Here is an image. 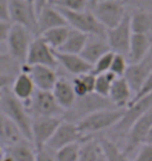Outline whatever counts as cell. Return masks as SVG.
I'll list each match as a JSON object with an SVG mask.
<instances>
[{
  "label": "cell",
  "instance_id": "35",
  "mask_svg": "<svg viewBox=\"0 0 152 161\" xmlns=\"http://www.w3.org/2000/svg\"><path fill=\"white\" fill-rule=\"evenodd\" d=\"M132 159L137 161H152V143H142L135 151Z\"/></svg>",
  "mask_w": 152,
  "mask_h": 161
},
{
  "label": "cell",
  "instance_id": "2",
  "mask_svg": "<svg viewBox=\"0 0 152 161\" xmlns=\"http://www.w3.org/2000/svg\"><path fill=\"white\" fill-rule=\"evenodd\" d=\"M0 112L12 119L20 129L23 136L30 141L31 138V116L23 102L13 94L11 89L2 90L0 99Z\"/></svg>",
  "mask_w": 152,
  "mask_h": 161
},
{
  "label": "cell",
  "instance_id": "46",
  "mask_svg": "<svg viewBox=\"0 0 152 161\" xmlns=\"http://www.w3.org/2000/svg\"><path fill=\"white\" fill-rule=\"evenodd\" d=\"M117 1H124V0H117Z\"/></svg>",
  "mask_w": 152,
  "mask_h": 161
},
{
  "label": "cell",
  "instance_id": "18",
  "mask_svg": "<svg viewBox=\"0 0 152 161\" xmlns=\"http://www.w3.org/2000/svg\"><path fill=\"white\" fill-rule=\"evenodd\" d=\"M109 50H111V48H109L105 36L89 35L85 46L80 53V56L86 61H88L91 65H93L102 54H104Z\"/></svg>",
  "mask_w": 152,
  "mask_h": 161
},
{
  "label": "cell",
  "instance_id": "5",
  "mask_svg": "<svg viewBox=\"0 0 152 161\" xmlns=\"http://www.w3.org/2000/svg\"><path fill=\"white\" fill-rule=\"evenodd\" d=\"M112 107H115V106L112 104L108 97H103L95 92H92L82 97H76V101L72 107L64 113V118L77 122L80 118L94 111Z\"/></svg>",
  "mask_w": 152,
  "mask_h": 161
},
{
  "label": "cell",
  "instance_id": "17",
  "mask_svg": "<svg viewBox=\"0 0 152 161\" xmlns=\"http://www.w3.org/2000/svg\"><path fill=\"white\" fill-rule=\"evenodd\" d=\"M39 35L49 28L68 25L61 12L55 6L46 4L37 13Z\"/></svg>",
  "mask_w": 152,
  "mask_h": 161
},
{
  "label": "cell",
  "instance_id": "13",
  "mask_svg": "<svg viewBox=\"0 0 152 161\" xmlns=\"http://www.w3.org/2000/svg\"><path fill=\"white\" fill-rule=\"evenodd\" d=\"M20 70H23L30 75L32 82L38 90L51 91L54 84L59 79L55 68L50 66L28 65L26 63H23L20 65Z\"/></svg>",
  "mask_w": 152,
  "mask_h": 161
},
{
  "label": "cell",
  "instance_id": "45",
  "mask_svg": "<svg viewBox=\"0 0 152 161\" xmlns=\"http://www.w3.org/2000/svg\"><path fill=\"white\" fill-rule=\"evenodd\" d=\"M1 94H2V91H0V99H1Z\"/></svg>",
  "mask_w": 152,
  "mask_h": 161
},
{
  "label": "cell",
  "instance_id": "37",
  "mask_svg": "<svg viewBox=\"0 0 152 161\" xmlns=\"http://www.w3.org/2000/svg\"><path fill=\"white\" fill-rule=\"evenodd\" d=\"M16 76L15 73L9 72L8 70L0 68V91L4 90L5 88L11 87L13 80Z\"/></svg>",
  "mask_w": 152,
  "mask_h": 161
},
{
  "label": "cell",
  "instance_id": "14",
  "mask_svg": "<svg viewBox=\"0 0 152 161\" xmlns=\"http://www.w3.org/2000/svg\"><path fill=\"white\" fill-rule=\"evenodd\" d=\"M80 140H82V136L77 128L76 122L63 118V120L60 122L56 130L54 131L52 136L50 137V139L45 146H47L55 152L60 147L66 146L68 143Z\"/></svg>",
  "mask_w": 152,
  "mask_h": 161
},
{
  "label": "cell",
  "instance_id": "1",
  "mask_svg": "<svg viewBox=\"0 0 152 161\" xmlns=\"http://www.w3.org/2000/svg\"><path fill=\"white\" fill-rule=\"evenodd\" d=\"M125 108H104L94 111L76 122L82 138L114 128L124 114Z\"/></svg>",
  "mask_w": 152,
  "mask_h": 161
},
{
  "label": "cell",
  "instance_id": "11",
  "mask_svg": "<svg viewBox=\"0 0 152 161\" xmlns=\"http://www.w3.org/2000/svg\"><path fill=\"white\" fill-rule=\"evenodd\" d=\"M25 63L28 65H45L53 68L57 67L54 49L48 45L40 35L34 37L29 45Z\"/></svg>",
  "mask_w": 152,
  "mask_h": 161
},
{
  "label": "cell",
  "instance_id": "3",
  "mask_svg": "<svg viewBox=\"0 0 152 161\" xmlns=\"http://www.w3.org/2000/svg\"><path fill=\"white\" fill-rule=\"evenodd\" d=\"M64 15L67 24L71 28L79 31L86 35H98L105 36L106 30L98 21L91 8L85 11H67L59 8Z\"/></svg>",
  "mask_w": 152,
  "mask_h": 161
},
{
  "label": "cell",
  "instance_id": "32",
  "mask_svg": "<svg viewBox=\"0 0 152 161\" xmlns=\"http://www.w3.org/2000/svg\"><path fill=\"white\" fill-rule=\"evenodd\" d=\"M128 65H129V63L125 54L115 53L108 71L112 72L113 75L115 76H117V78H119V76H124Z\"/></svg>",
  "mask_w": 152,
  "mask_h": 161
},
{
  "label": "cell",
  "instance_id": "27",
  "mask_svg": "<svg viewBox=\"0 0 152 161\" xmlns=\"http://www.w3.org/2000/svg\"><path fill=\"white\" fill-rule=\"evenodd\" d=\"M71 27L69 25H61L49 28V30L43 31L40 34V36L45 40V42L49 45L54 50L60 49V47L66 41L68 35L70 33Z\"/></svg>",
  "mask_w": 152,
  "mask_h": 161
},
{
  "label": "cell",
  "instance_id": "4",
  "mask_svg": "<svg viewBox=\"0 0 152 161\" xmlns=\"http://www.w3.org/2000/svg\"><path fill=\"white\" fill-rule=\"evenodd\" d=\"M34 37L35 36L26 27L12 23L8 39L5 42L8 46V56L20 65L25 63L29 45Z\"/></svg>",
  "mask_w": 152,
  "mask_h": 161
},
{
  "label": "cell",
  "instance_id": "9",
  "mask_svg": "<svg viewBox=\"0 0 152 161\" xmlns=\"http://www.w3.org/2000/svg\"><path fill=\"white\" fill-rule=\"evenodd\" d=\"M152 125V107L142 114L140 117L130 125L129 130L127 131V139L124 147H123V153L126 156V158H132V155H134L135 151L142 143L144 142V139L146 137L147 132L149 131Z\"/></svg>",
  "mask_w": 152,
  "mask_h": 161
},
{
  "label": "cell",
  "instance_id": "34",
  "mask_svg": "<svg viewBox=\"0 0 152 161\" xmlns=\"http://www.w3.org/2000/svg\"><path fill=\"white\" fill-rule=\"evenodd\" d=\"M151 93H152V72L143 80V83L141 84V86L139 87V89L135 91L134 96H132V99L129 104H131V103H134V102H137L139 99L151 94Z\"/></svg>",
  "mask_w": 152,
  "mask_h": 161
},
{
  "label": "cell",
  "instance_id": "15",
  "mask_svg": "<svg viewBox=\"0 0 152 161\" xmlns=\"http://www.w3.org/2000/svg\"><path fill=\"white\" fill-rule=\"evenodd\" d=\"M57 61V66H60L65 71L74 76L90 72L92 65L80 56V53H68L54 50Z\"/></svg>",
  "mask_w": 152,
  "mask_h": 161
},
{
  "label": "cell",
  "instance_id": "29",
  "mask_svg": "<svg viewBox=\"0 0 152 161\" xmlns=\"http://www.w3.org/2000/svg\"><path fill=\"white\" fill-rule=\"evenodd\" d=\"M81 141V140H80ZM80 141L68 143L55 151V160L57 161H77L79 160Z\"/></svg>",
  "mask_w": 152,
  "mask_h": 161
},
{
  "label": "cell",
  "instance_id": "33",
  "mask_svg": "<svg viewBox=\"0 0 152 161\" xmlns=\"http://www.w3.org/2000/svg\"><path fill=\"white\" fill-rule=\"evenodd\" d=\"M114 53H115L114 51L109 50L107 53H105L104 54H102V56L93 64L91 71L94 75H99V73L108 71L109 67H111V64H112V61H113V58H114Z\"/></svg>",
  "mask_w": 152,
  "mask_h": 161
},
{
  "label": "cell",
  "instance_id": "22",
  "mask_svg": "<svg viewBox=\"0 0 152 161\" xmlns=\"http://www.w3.org/2000/svg\"><path fill=\"white\" fill-rule=\"evenodd\" d=\"M2 160L32 161L35 160V150L31 141L22 139L19 142L4 147Z\"/></svg>",
  "mask_w": 152,
  "mask_h": 161
},
{
  "label": "cell",
  "instance_id": "24",
  "mask_svg": "<svg viewBox=\"0 0 152 161\" xmlns=\"http://www.w3.org/2000/svg\"><path fill=\"white\" fill-rule=\"evenodd\" d=\"M80 161H101L105 160L99 138L85 137L80 141Z\"/></svg>",
  "mask_w": 152,
  "mask_h": 161
},
{
  "label": "cell",
  "instance_id": "42",
  "mask_svg": "<svg viewBox=\"0 0 152 161\" xmlns=\"http://www.w3.org/2000/svg\"><path fill=\"white\" fill-rule=\"evenodd\" d=\"M100 0H89V3H90V8H92L94 5L96 4L97 2H99Z\"/></svg>",
  "mask_w": 152,
  "mask_h": 161
},
{
  "label": "cell",
  "instance_id": "39",
  "mask_svg": "<svg viewBox=\"0 0 152 161\" xmlns=\"http://www.w3.org/2000/svg\"><path fill=\"white\" fill-rule=\"evenodd\" d=\"M8 2L9 0H0V20H8Z\"/></svg>",
  "mask_w": 152,
  "mask_h": 161
},
{
  "label": "cell",
  "instance_id": "12",
  "mask_svg": "<svg viewBox=\"0 0 152 161\" xmlns=\"http://www.w3.org/2000/svg\"><path fill=\"white\" fill-rule=\"evenodd\" d=\"M132 31L129 21V13L116 26L108 28L105 31L106 41L112 51L122 54H127L129 42H130Z\"/></svg>",
  "mask_w": 152,
  "mask_h": 161
},
{
  "label": "cell",
  "instance_id": "6",
  "mask_svg": "<svg viewBox=\"0 0 152 161\" xmlns=\"http://www.w3.org/2000/svg\"><path fill=\"white\" fill-rule=\"evenodd\" d=\"M28 112L32 117H50L61 116L64 117L65 111L60 107L51 91L35 90L34 95L26 104Z\"/></svg>",
  "mask_w": 152,
  "mask_h": 161
},
{
  "label": "cell",
  "instance_id": "47",
  "mask_svg": "<svg viewBox=\"0 0 152 161\" xmlns=\"http://www.w3.org/2000/svg\"><path fill=\"white\" fill-rule=\"evenodd\" d=\"M2 56V53H1V51H0V57H1Z\"/></svg>",
  "mask_w": 152,
  "mask_h": 161
},
{
  "label": "cell",
  "instance_id": "36",
  "mask_svg": "<svg viewBox=\"0 0 152 161\" xmlns=\"http://www.w3.org/2000/svg\"><path fill=\"white\" fill-rule=\"evenodd\" d=\"M35 160L40 161H52L55 160V152L47 146H44L42 149L35 151Z\"/></svg>",
  "mask_w": 152,
  "mask_h": 161
},
{
  "label": "cell",
  "instance_id": "41",
  "mask_svg": "<svg viewBox=\"0 0 152 161\" xmlns=\"http://www.w3.org/2000/svg\"><path fill=\"white\" fill-rule=\"evenodd\" d=\"M144 142H148V143H152V125L150 127L149 131L147 132L146 137L144 139Z\"/></svg>",
  "mask_w": 152,
  "mask_h": 161
},
{
  "label": "cell",
  "instance_id": "16",
  "mask_svg": "<svg viewBox=\"0 0 152 161\" xmlns=\"http://www.w3.org/2000/svg\"><path fill=\"white\" fill-rule=\"evenodd\" d=\"M152 44V35L132 33L126 58L129 64L141 62L147 57Z\"/></svg>",
  "mask_w": 152,
  "mask_h": 161
},
{
  "label": "cell",
  "instance_id": "28",
  "mask_svg": "<svg viewBox=\"0 0 152 161\" xmlns=\"http://www.w3.org/2000/svg\"><path fill=\"white\" fill-rule=\"evenodd\" d=\"M105 160H126V156L123 153V149H120L118 144L107 137H99Z\"/></svg>",
  "mask_w": 152,
  "mask_h": 161
},
{
  "label": "cell",
  "instance_id": "31",
  "mask_svg": "<svg viewBox=\"0 0 152 161\" xmlns=\"http://www.w3.org/2000/svg\"><path fill=\"white\" fill-rule=\"evenodd\" d=\"M48 4L67 11H85L90 8L89 0H49Z\"/></svg>",
  "mask_w": 152,
  "mask_h": 161
},
{
  "label": "cell",
  "instance_id": "7",
  "mask_svg": "<svg viewBox=\"0 0 152 161\" xmlns=\"http://www.w3.org/2000/svg\"><path fill=\"white\" fill-rule=\"evenodd\" d=\"M8 20L14 24L26 27L34 36L39 35L37 11L34 5L27 0H9Z\"/></svg>",
  "mask_w": 152,
  "mask_h": 161
},
{
  "label": "cell",
  "instance_id": "20",
  "mask_svg": "<svg viewBox=\"0 0 152 161\" xmlns=\"http://www.w3.org/2000/svg\"><path fill=\"white\" fill-rule=\"evenodd\" d=\"M51 92H52L56 103L65 112L69 110L76 101V94L72 86V80L64 78V76L63 78L59 76Z\"/></svg>",
  "mask_w": 152,
  "mask_h": 161
},
{
  "label": "cell",
  "instance_id": "26",
  "mask_svg": "<svg viewBox=\"0 0 152 161\" xmlns=\"http://www.w3.org/2000/svg\"><path fill=\"white\" fill-rule=\"evenodd\" d=\"M88 36L89 35L85 33L71 28L66 41L57 50L68 53H80L83 46H85L86 39H88Z\"/></svg>",
  "mask_w": 152,
  "mask_h": 161
},
{
  "label": "cell",
  "instance_id": "23",
  "mask_svg": "<svg viewBox=\"0 0 152 161\" xmlns=\"http://www.w3.org/2000/svg\"><path fill=\"white\" fill-rule=\"evenodd\" d=\"M22 139H26L18 125L14 121L0 112V143L3 147H9L21 141Z\"/></svg>",
  "mask_w": 152,
  "mask_h": 161
},
{
  "label": "cell",
  "instance_id": "43",
  "mask_svg": "<svg viewBox=\"0 0 152 161\" xmlns=\"http://www.w3.org/2000/svg\"><path fill=\"white\" fill-rule=\"evenodd\" d=\"M3 154H4V147H3L1 143H0V159H2Z\"/></svg>",
  "mask_w": 152,
  "mask_h": 161
},
{
  "label": "cell",
  "instance_id": "21",
  "mask_svg": "<svg viewBox=\"0 0 152 161\" xmlns=\"http://www.w3.org/2000/svg\"><path fill=\"white\" fill-rule=\"evenodd\" d=\"M9 89L13 92V94L21 102H23L24 104H26L29 101L34 91L37 90L30 75L23 70H20L16 75Z\"/></svg>",
  "mask_w": 152,
  "mask_h": 161
},
{
  "label": "cell",
  "instance_id": "30",
  "mask_svg": "<svg viewBox=\"0 0 152 161\" xmlns=\"http://www.w3.org/2000/svg\"><path fill=\"white\" fill-rule=\"evenodd\" d=\"M116 78H117V76H115L109 71L96 75L94 92L103 96V97H107L109 90H111V87H112V84Z\"/></svg>",
  "mask_w": 152,
  "mask_h": 161
},
{
  "label": "cell",
  "instance_id": "38",
  "mask_svg": "<svg viewBox=\"0 0 152 161\" xmlns=\"http://www.w3.org/2000/svg\"><path fill=\"white\" fill-rule=\"evenodd\" d=\"M12 22L8 20H0V45L5 43L8 39Z\"/></svg>",
  "mask_w": 152,
  "mask_h": 161
},
{
  "label": "cell",
  "instance_id": "19",
  "mask_svg": "<svg viewBox=\"0 0 152 161\" xmlns=\"http://www.w3.org/2000/svg\"><path fill=\"white\" fill-rule=\"evenodd\" d=\"M134 92L124 76L116 78L108 93V99L116 108H126L131 102Z\"/></svg>",
  "mask_w": 152,
  "mask_h": 161
},
{
  "label": "cell",
  "instance_id": "10",
  "mask_svg": "<svg viewBox=\"0 0 152 161\" xmlns=\"http://www.w3.org/2000/svg\"><path fill=\"white\" fill-rule=\"evenodd\" d=\"M63 118L61 116L32 117L30 141L35 151L42 149L48 142Z\"/></svg>",
  "mask_w": 152,
  "mask_h": 161
},
{
  "label": "cell",
  "instance_id": "40",
  "mask_svg": "<svg viewBox=\"0 0 152 161\" xmlns=\"http://www.w3.org/2000/svg\"><path fill=\"white\" fill-rule=\"evenodd\" d=\"M48 2H49V0H35L34 8H35V11H37V13L40 11V9L43 8V6L48 4Z\"/></svg>",
  "mask_w": 152,
  "mask_h": 161
},
{
  "label": "cell",
  "instance_id": "44",
  "mask_svg": "<svg viewBox=\"0 0 152 161\" xmlns=\"http://www.w3.org/2000/svg\"><path fill=\"white\" fill-rule=\"evenodd\" d=\"M27 1H28V2H30L31 4H34V3H35V0H27Z\"/></svg>",
  "mask_w": 152,
  "mask_h": 161
},
{
  "label": "cell",
  "instance_id": "25",
  "mask_svg": "<svg viewBox=\"0 0 152 161\" xmlns=\"http://www.w3.org/2000/svg\"><path fill=\"white\" fill-rule=\"evenodd\" d=\"M129 21L132 33L152 35V13L145 9H135L129 13Z\"/></svg>",
  "mask_w": 152,
  "mask_h": 161
},
{
  "label": "cell",
  "instance_id": "8",
  "mask_svg": "<svg viewBox=\"0 0 152 161\" xmlns=\"http://www.w3.org/2000/svg\"><path fill=\"white\" fill-rule=\"evenodd\" d=\"M91 9L105 30L116 26L128 14L123 1L117 0H100Z\"/></svg>",
  "mask_w": 152,
  "mask_h": 161
}]
</instances>
